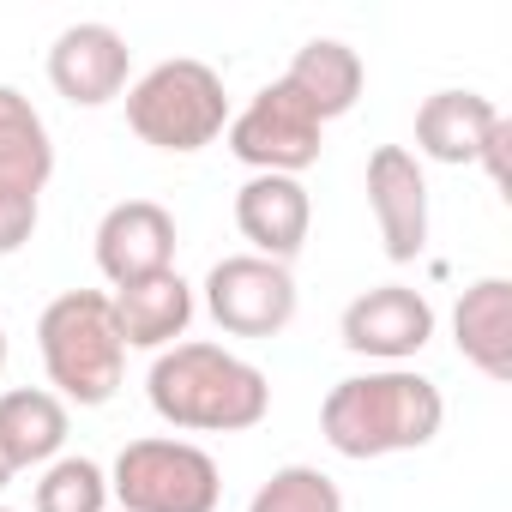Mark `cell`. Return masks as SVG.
I'll list each match as a JSON object with an SVG mask.
<instances>
[{
    "label": "cell",
    "instance_id": "10",
    "mask_svg": "<svg viewBox=\"0 0 512 512\" xmlns=\"http://www.w3.org/2000/svg\"><path fill=\"white\" fill-rule=\"evenodd\" d=\"M127 73H133V49L115 25H67L49 49V85L73 103V109H103L127 91Z\"/></svg>",
    "mask_w": 512,
    "mask_h": 512
},
{
    "label": "cell",
    "instance_id": "14",
    "mask_svg": "<svg viewBox=\"0 0 512 512\" xmlns=\"http://www.w3.org/2000/svg\"><path fill=\"white\" fill-rule=\"evenodd\" d=\"M115 308V332L127 350H169L187 338L193 326V284L181 272H157V278H139V284H121L109 296Z\"/></svg>",
    "mask_w": 512,
    "mask_h": 512
},
{
    "label": "cell",
    "instance_id": "23",
    "mask_svg": "<svg viewBox=\"0 0 512 512\" xmlns=\"http://www.w3.org/2000/svg\"><path fill=\"white\" fill-rule=\"evenodd\" d=\"M0 368H7V326H0Z\"/></svg>",
    "mask_w": 512,
    "mask_h": 512
},
{
    "label": "cell",
    "instance_id": "3",
    "mask_svg": "<svg viewBox=\"0 0 512 512\" xmlns=\"http://www.w3.org/2000/svg\"><path fill=\"white\" fill-rule=\"evenodd\" d=\"M37 350L61 404L97 410L121 392L127 344L115 332V308L103 290H61L37 320Z\"/></svg>",
    "mask_w": 512,
    "mask_h": 512
},
{
    "label": "cell",
    "instance_id": "21",
    "mask_svg": "<svg viewBox=\"0 0 512 512\" xmlns=\"http://www.w3.org/2000/svg\"><path fill=\"white\" fill-rule=\"evenodd\" d=\"M37 217H43V205H37L31 187H7V181H0V260L19 253L37 235Z\"/></svg>",
    "mask_w": 512,
    "mask_h": 512
},
{
    "label": "cell",
    "instance_id": "13",
    "mask_svg": "<svg viewBox=\"0 0 512 512\" xmlns=\"http://www.w3.org/2000/svg\"><path fill=\"white\" fill-rule=\"evenodd\" d=\"M235 229H241V241L260 253V260L290 266L308 247V229H314V199H308L302 175H253V181H241Z\"/></svg>",
    "mask_w": 512,
    "mask_h": 512
},
{
    "label": "cell",
    "instance_id": "9",
    "mask_svg": "<svg viewBox=\"0 0 512 512\" xmlns=\"http://www.w3.org/2000/svg\"><path fill=\"white\" fill-rule=\"evenodd\" d=\"M338 338H344L350 356L404 368L410 356L428 350V338H434V308H428V296L410 290V284H374V290H362V296L344 308Z\"/></svg>",
    "mask_w": 512,
    "mask_h": 512
},
{
    "label": "cell",
    "instance_id": "8",
    "mask_svg": "<svg viewBox=\"0 0 512 512\" xmlns=\"http://www.w3.org/2000/svg\"><path fill=\"white\" fill-rule=\"evenodd\" d=\"M506 115L482 91H434L416 109V151L434 163H482L506 187Z\"/></svg>",
    "mask_w": 512,
    "mask_h": 512
},
{
    "label": "cell",
    "instance_id": "5",
    "mask_svg": "<svg viewBox=\"0 0 512 512\" xmlns=\"http://www.w3.org/2000/svg\"><path fill=\"white\" fill-rule=\"evenodd\" d=\"M109 500H121V512H217L223 476H217V458L205 446L145 434V440H127L115 452Z\"/></svg>",
    "mask_w": 512,
    "mask_h": 512
},
{
    "label": "cell",
    "instance_id": "7",
    "mask_svg": "<svg viewBox=\"0 0 512 512\" xmlns=\"http://www.w3.org/2000/svg\"><path fill=\"white\" fill-rule=\"evenodd\" d=\"M205 314L229 338H278L296 320V278L260 253H229L205 272Z\"/></svg>",
    "mask_w": 512,
    "mask_h": 512
},
{
    "label": "cell",
    "instance_id": "24",
    "mask_svg": "<svg viewBox=\"0 0 512 512\" xmlns=\"http://www.w3.org/2000/svg\"><path fill=\"white\" fill-rule=\"evenodd\" d=\"M0 512H13V506H0Z\"/></svg>",
    "mask_w": 512,
    "mask_h": 512
},
{
    "label": "cell",
    "instance_id": "20",
    "mask_svg": "<svg viewBox=\"0 0 512 512\" xmlns=\"http://www.w3.org/2000/svg\"><path fill=\"white\" fill-rule=\"evenodd\" d=\"M109 506V470L97 458H55L37 476V512H103Z\"/></svg>",
    "mask_w": 512,
    "mask_h": 512
},
{
    "label": "cell",
    "instance_id": "16",
    "mask_svg": "<svg viewBox=\"0 0 512 512\" xmlns=\"http://www.w3.org/2000/svg\"><path fill=\"white\" fill-rule=\"evenodd\" d=\"M61 446H67V404L49 386L0 392V458L13 464V476L55 464Z\"/></svg>",
    "mask_w": 512,
    "mask_h": 512
},
{
    "label": "cell",
    "instance_id": "11",
    "mask_svg": "<svg viewBox=\"0 0 512 512\" xmlns=\"http://www.w3.org/2000/svg\"><path fill=\"white\" fill-rule=\"evenodd\" d=\"M368 211L380 223L386 260L410 266L416 253L428 247V175L416 163V151L404 145H380L368 157Z\"/></svg>",
    "mask_w": 512,
    "mask_h": 512
},
{
    "label": "cell",
    "instance_id": "15",
    "mask_svg": "<svg viewBox=\"0 0 512 512\" xmlns=\"http://www.w3.org/2000/svg\"><path fill=\"white\" fill-rule=\"evenodd\" d=\"M452 344L458 356L488 374V380H512V284L506 278H476L458 308H452Z\"/></svg>",
    "mask_w": 512,
    "mask_h": 512
},
{
    "label": "cell",
    "instance_id": "12",
    "mask_svg": "<svg viewBox=\"0 0 512 512\" xmlns=\"http://www.w3.org/2000/svg\"><path fill=\"white\" fill-rule=\"evenodd\" d=\"M97 272L121 290L157 272H175V217L157 199H121L97 223Z\"/></svg>",
    "mask_w": 512,
    "mask_h": 512
},
{
    "label": "cell",
    "instance_id": "17",
    "mask_svg": "<svg viewBox=\"0 0 512 512\" xmlns=\"http://www.w3.org/2000/svg\"><path fill=\"white\" fill-rule=\"evenodd\" d=\"M284 85L320 115V127L326 121H338V115H350L356 109V97H362V85H368V73H362V55L350 49V43H338V37H314V43H302L296 49V61H290V73H284Z\"/></svg>",
    "mask_w": 512,
    "mask_h": 512
},
{
    "label": "cell",
    "instance_id": "19",
    "mask_svg": "<svg viewBox=\"0 0 512 512\" xmlns=\"http://www.w3.org/2000/svg\"><path fill=\"white\" fill-rule=\"evenodd\" d=\"M247 512H344V494L320 464H284L253 488Z\"/></svg>",
    "mask_w": 512,
    "mask_h": 512
},
{
    "label": "cell",
    "instance_id": "18",
    "mask_svg": "<svg viewBox=\"0 0 512 512\" xmlns=\"http://www.w3.org/2000/svg\"><path fill=\"white\" fill-rule=\"evenodd\" d=\"M55 175V139H49V121L31 109L25 91L0 85V181L7 187H31L43 193Z\"/></svg>",
    "mask_w": 512,
    "mask_h": 512
},
{
    "label": "cell",
    "instance_id": "22",
    "mask_svg": "<svg viewBox=\"0 0 512 512\" xmlns=\"http://www.w3.org/2000/svg\"><path fill=\"white\" fill-rule=\"evenodd\" d=\"M7 482H13V464H7V458H0V488H7Z\"/></svg>",
    "mask_w": 512,
    "mask_h": 512
},
{
    "label": "cell",
    "instance_id": "6",
    "mask_svg": "<svg viewBox=\"0 0 512 512\" xmlns=\"http://www.w3.org/2000/svg\"><path fill=\"white\" fill-rule=\"evenodd\" d=\"M223 139H229V157L247 163L253 175H302V169H314L320 151H326L320 115H314L284 79H272V85L253 91L247 109L229 115Z\"/></svg>",
    "mask_w": 512,
    "mask_h": 512
},
{
    "label": "cell",
    "instance_id": "2",
    "mask_svg": "<svg viewBox=\"0 0 512 512\" xmlns=\"http://www.w3.org/2000/svg\"><path fill=\"white\" fill-rule=\"evenodd\" d=\"M446 422V398L416 368H374L350 374L320 404V434L338 458H392L422 452Z\"/></svg>",
    "mask_w": 512,
    "mask_h": 512
},
{
    "label": "cell",
    "instance_id": "4",
    "mask_svg": "<svg viewBox=\"0 0 512 512\" xmlns=\"http://www.w3.org/2000/svg\"><path fill=\"white\" fill-rule=\"evenodd\" d=\"M127 127L169 157H193L229 127V91L205 61H157L139 85H127Z\"/></svg>",
    "mask_w": 512,
    "mask_h": 512
},
{
    "label": "cell",
    "instance_id": "1",
    "mask_svg": "<svg viewBox=\"0 0 512 512\" xmlns=\"http://www.w3.org/2000/svg\"><path fill=\"white\" fill-rule=\"evenodd\" d=\"M151 410L181 434H247L272 410V380L223 344H169L145 374Z\"/></svg>",
    "mask_w": 512,
    "mask_h": 512
}]
</instances>
